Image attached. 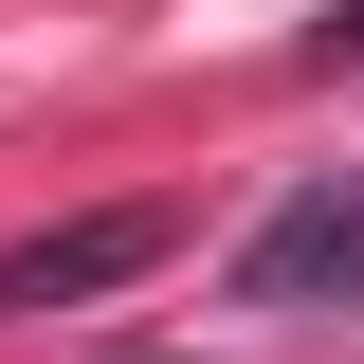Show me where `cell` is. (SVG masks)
Segmentation results:
<instances>
[{
	"mask_svg": "<svg viewBox=\"0 0 364 364\" xmlns=\"http://www.w3.org/2000/svg\"><path fill=\"white\" fill-rule=\"evenodd\" d=\"M237 310H364V182H291L237 237Z\"/></svg>",
	"mask_w": 364,
	"mask_h": 364,
	"instance_id": "6da1fadb",
	"label": "cell"
},
{
	"mask_svg": "<svg viewBox=\"0 0 364 364\" xmlns=\"http://www.w3.org/2000/svg\"><path fill=\"white\" fill-rule=\"evenodd\" d=\"M310 55H328V73H346V55H364V0H346V18H328V37H310Z\"/></svg>",
	"mask_w": 364,
	"mask_h": 364,
	"instance_id": "3957f363",
	"label": "cell"
},
{
	"mask_svg": "<svg viewBox=\"0 0 364 364\" xmlns=\"http://www.w3.org/2000/svg\"><path fill=\"white\" fill-rule=\"evenodd\" d=\"M164 200H91V219H37V237H0V328L18 310H91V291H128V273H164Z\"/></svg>",
	"mask_w": 364,
	"mask_h": 364,
	"instance_id": "7a4b0ae2",
	"label": "cell"
},
{
	"mask_svg": "<svg viewBox=\"0 0 364 364\" xmlns=\"http://www.w3.org/2000/svg\"><path fill=\"white\" fill-rule=\"evenodd\" d=\"M146 364H164V346H146Z\"/></svg>",
	"mask_w": 364,
	"mask_h": 364,
	"instance_id": "277c9868",
	"label": "cell"
}]
</instances>
